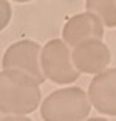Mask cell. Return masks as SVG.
<instances>
[{
	"label": "cell",
	"instance_id": "6da1fadb",
	"mask_svg": "<svg viewBox=\"0 0 116 121\" xmlns=\"http://www.w3.org/2000/svg\"><path fill=\"white\" fill-rule=\"evenodd\" d=\"M40 104L39 82L19 70L3 68L0 73V110L9 115H26Z\"/></svg>",
	"mask_w": 116,
	"mask_h": 121
},
{
	"label": "cell",
	"instance_id": "7a4b0ae2",
	"mask_svg": "<svg viewBox=\"0 0 116 121\" xmlns=\"http://www.w3.org/2000/svg\"><path fill=\"white\" fill-rule=\"evenodd\" d=\"M91 104L81 87L56 90L43 99L40 115L45 121H81L90 113Z\"/></svg>",
	"mask_w": 116,
	"mask_h": 121
},
{
	"label": "cell",
	"instance_id": "3957f363",
	"mask_svg": "<svg viewBox=\"0 0 116 121\" xmlns=\"http://www.w3.org/2000/svg\"><path fill=\"white\" fill-rule=\"evenodd\" d=\"M68 43L59 39L46 42L42 50V68L48 79L56 84H70L79 78L81 71L73 62Z\"/></svg>",
	"mask_w": 116,
	"mask_h": 121
},
{
	"label": "cell",
	"instance_id": "277c9868",
	"mask_svg": "<svg viewBox=\"0 0 116 121\" xmlns=\"http://www.w3.org/2000/svg\"><path fill=\"white\" fill-rule=\"evenodd\" d=\"M3 68L26 73L39 84L46 78L42 68V48L31 40H20L8 47L3 54Z\"/></svg>",
	"mask_w": 116,
	"mask_h": 121
},
{
	"label": "cell",
	"instance_id": "5b68a950",
	"mask_svg": "<svg viewBox=\"0 0 116 121\" xmlns=\"http://www.w3.org/2000/svg\"><path fill=\"white\" fill-rule=\"evenodd\" d=\"M112 60L108 47L99 39H90L79 43L73 50V62L81 73L96 75L105 70Z\"/></svg>",
	"mask_w": 116,
	"mask_h": 121
},
{
	"label": "cell",
	"instance_id": "8992f818",
	"mask_svg": "<svg viewBox=\"0 0 116 121\" xmlns=\"http://www.w3.org/2000/svg\"><path fill=\"white\" fill-rule=\"evenodd\" d=\"M88 96L99 113L116 115V68L101 71L88 87Z\"/></svg>",
	"mask_w": 116,
	"mask_h": 121
},
{
	"label": "cell",
	"instance_id": "52a82bcc",
	"mask_svg": "<svg viewBox=\"0 0 116 121\" xmlns=\"http://www.w3.org/2000/svg\"><path fill=\"white\" fill-rule=\"evenodd\" d=\"M62 36L63 40L73 48L90 39L101 40L104 36V22L93 13L76 14L65 23Z\"/></svg>",
	"mask_w": 116,
	"mask_h": 121
},
{
	"label": "cell",
	"instance_id": "ba28073f",
	"mask_svg": "<svg viewBox=\"0 0 116 121\" xmlns=\"http://www.w3.org/2000/svg\"><path fill=\"white\" fill-rule=\"evenodd\" d=\"M87 11L96 14L108 28L116 26V0H87Z\"/></svg>",
	"mask_w": 116,
	"mask_h": 121
},
{
	"label": "cell",
	"instance_id": "9c48e42d",
	"mask_svg": "<svg viewBox=\"0 0 116 121\" xmlns=\"http://www.w3.org/2000/svg\"><path fill=\"white\" fill-rule=\"evenodd\" d=\"M14 2H20V3H23V2H31V0H14Z\"/></svg>",
	"mask_w": 116,
	"mask_h": 121
}]
</instances>
